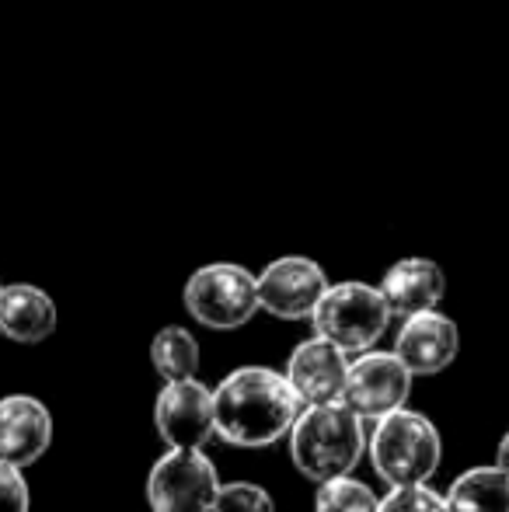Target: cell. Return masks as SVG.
<instances>
[{"mask_svg": "<svg viewBox=\"0 0 509 512\" xmlns=\"http://www.w3.org/2000/svg\"><path fill=\"white\" fill-rule=\"evenodd\" d=\"M304 411L283 370L238 366L213 387V432L241 450H262L290 436Z\"/></svg>", "mask_w": 509, "mask_h": 512, "instance_id": "obj_1", "label": "cell"}, {"mask_svg": "<svg viewBox=\"0 0 509 512\" xmlns=\"http://www.w3.org/2000/svg\"><path fill=\"white\" fill-rule=\"evenodd\" d=\"M363 453H367V425L342 401L304 408L290 429V460L314 485L349 478Z\"/></svg>", "mask_w": 509, "mask_h": 512, "instance_id": "obj_2", "label": "cell"}, {"mask_svg": "<svg viewBox=\"0 0 509 512\" xmlns=\"http://www.w3.org/2000/svg\"><path fill=\"white\" fill-rule=\"evenodd\" d=\"M367 453L374 474L387 488L429 485L443 460V439L433 418L422 411L401 408L377 418L374 432L367 436Z\"/></svg>", "mask_w": 509, "mask_h": 512, "instance_id": "obj_3", "label": "cell"}, {"mask_svg": "<svg viewBox=\"0 0 509 512\" xmlns=\"http://www.w3.org/2000/svg\"><path fill=\"white\" fill-rule=\"evenodd\" d=\"M311 324L314 335L332 342L346 356H363L384 338L391 310L377 286L363 283V279H346V283L328 286L318 310L311 314Z\"/></svg>", "mask_w": 509, "mask_h": 512, "instance_id": "obj_4", "label": "cell"}, {"mask_svg": "<svg viewBox=\"0 0 509 512\" xmlns=\"http://www.w3.org/2000/svg\"><path fill=\"white\" fill-rule=\"evenodd\" d=\"M182 300L203 328H245L258 314V276L238 262H210L189 276Z\"/></svg>", "mask_w": 509, "mask_h": 512, "instance_id": "obj_5", "label": "cell"}, {"mask_svg": "<svg viewBox=\"0 0 509 512\" xmlns=\"http://www.w3.org/2000/svg\"><path fill=\"white\" fill-rule=\"evenodd\" d=\"M217 464L203 450H168L147 474L150 512H213L220 492Z\"/></svg>", "mask_w": 509, "mask_h": 512, "instance_id": "obj_6", "label": "cell"}, {"mask_svg": "<svg viewBox=\"0 0 509 512\" xmlns=\"http://www.w3.org/2000/svg\"><path fill=\"white\" fill-rule=\"evenodd\" d=\"M412 373L405 370L394 352L370 349L349 363L346 387H342V405L367 422V418H384L391 411H401L412 394Z\"/></svg>", "mask_w": 509, "mask_h": 512, "instance_id": "obj_7", "label": "cell"}, {"mask_svg": "<svg viewBox=\"0 0 509 512\" xmlns=\"http://www.w3.org/2000/svg\"><path fill=\"white\" fill-rule=\"evenodd\" d=\"M328 286L332 283L314 258L283 255L265 265L258 276V310L272 314L276 321H311Z\"/></svg>", "mask_w": 509, "mask_h": 512, "instance_id": "obj_8", "label": "cell"}, {"mask_svg": "<svg viewBox=\"0 0 509 512\" xmlns=\"http://www.w3.org/2000/svg\"><path fill=\"white\" fill-rule=\"evenodd\" d=\"M154 425L168 450H203L213 432V387L203 380L164 384L154 401Z\"/></svg>", "mask_w": 509, "mask_h": 512, "instance_id": "obj_9", "label": "cell"}, {"mask_svg": "<svg viewBox=\"0 0 509 512\" xmlns=\"http://www.w3.org/2000/svg\"><path fill=\"white\" fill-rule=\"evenodd\" d=\"M391 352L405 363L412 377H436L461 352V328H457L454 317L440 314V310L415 314L401 321Z\"/></svg>", "mask_w": 509, "mask_h": 512, "instance_id": "obj_10", "label": "cell"}, {"mask_svg": "<svg viewBox=\"0 0 509 512\" xmlns=\"http://www.w3.org/2000/svg\"><path fill=\"white\" fill-rule=\"evenodd\" d=\"M349 373V356L342 349H335L325 338H304L297 342V349L286 359V384L293 387V394L300 398L304 408L314 405H332L342 401V387H346Z\"/></svg>", "mask_w": 509, "mask_h": 512, "instance_id": "obj_11", "label": "cell"}, {"mask_svg": "<svg viewBox=\"0 0 509 512\" xmlns=\"http://www.w3.org/2000/svg\"><path fill=\"white\" fill-rule=\"evenodd\" d=\"M53 443V415L32 394H7L0 398V464L18 471L42 460Z\"/></svg>", "mask_w": 509, "mask_h": 512, "instance_id": "obj_12", "label": "cell"}, {"mask_svg": "<svg viewBox=\"0 0 509 512\" xmlns=\"http://www.w3.org/2000/svg\"><path fill=\"white\" fill-rule=\"evenodd\" d=\"M377 290H381L391 317L408 321V317L429 314V310L440 307V300L447 297V276H443V269L433 258L412 255V258L394 262L391 269L384 272Z\"/></svg>", "mask_w": 509, "mask_h": 512, "instance_id": "obj_13", "label": "cell"}, {"mask_svg": "<svg viewBox=\"0 0 509 512\" xmlns=\"http://www.w3.org/2000/svg\"><path fill=\"white\" fill-rule=\"evenodd\" d=\"M56 331V304L32 283L0 286V335L21 345H39Z\"/></svg>", "mask_w": 509, "mask_h": 512, "instance_id": "obj_14", "label": "cell"}, {"mask_svg": "<svg viewBox=\"0 0 509 512\" xmlns=\"http://www.w3.org/2000/svg\"><path fill=\"white\" fill-rule=\"evenodd\" d=\"M443 506L447 512H509V474L496 464L471 467L450 481Z\"/></svg>", "mask_w": 509, "mask_h": 512, "instance_id": "obj_15", "label": "cell"}, {"mask_svg": "<svg viewBox=\"0 0 509 512\" xmlns=\"http://www.w3.org/2000/svg\"><path fill=\"white\" fill-rule=\"evenodd\" d=\"M150 363L164 377V384H182V380H196L203 352H199V342L189 328L168 324L150 342Z\"/></svg>", "mask_w": 509, "mask_h": 512, "instance_id": "obj_16", "label": "cell"}, {"mask_svg": "<svg viewBox=\"0 0 509 512\" xmlns=\"http://www.w3.org/2000/svg\"><path fill=\"white\" fill-rule=\"evenodd\" d=\"M381 495L360 478H335L318 485L314 492V512H377Z\"/></svg>", "mask_w": 509, "mask_h": 512, "instance_id": "obj_17", "label": "cell"}, {"mask_svg": "<svg viewBox=\"0 0 509 512\" xmlns=\"http://www.w3.org/2000/svg\"><path fill=\"white\" fill-rule=\"evenodd\" d=\"M213 512H276V502L255 481H231V485H220Z\"/></svg>", "mask_w": 509, "mask_h": 512, "instance_id": "obj_18", "label": "cell"}, {"mask_svg": "<svg viewBox=\"0 0 509 512\" xmlns=\"http://www.w3.org/2000/svg\"><path fill=\"white\" fill-rule=\"evenodd\" d=\"M377 512H447V506H443V495L433 492L429 485H412L387 488Z\"/></svg>", "mask_w": 509, "mask_h": 512, "instance_id": "obj_19", "label": "cell"}, {"mask_svg": "<svg viewBox=\"0 0 509 512\" xmlns=\"http://www.w3.org/2000/svg\"><path fill=\"white\" fill-rule=\"evenodd\" d=\"M32 495H28V481L18 467L0 464V512H28Z\"/></svg>", "mask_w": 509, "mask_h": 512, "instance_id": "obj_20", "label": "cell"}, {"mask_svg": "<svg viewBox=\"0 0 509 512\" xmlns=\"http://www.w3.org/2000/svg\"><path fill=\"white\" fill-rule=\"evenodd\" d=\"M496 467L499 471H506L509 474V432L503 439H499V450H496Z\"/></svg>", "mask_w": 509, "mask_h": 512, "instance_id": "obj_21", "label": "cell"}, {"mask_svg": "<svg viewBox=\"0 0 509 512\" xmlns=\"http://www.w3.org/2000/svg\"><path fill=\"white\" fill-rule=\"evenodd\" d=\"M0 286H4V283H0Z\"/></svg>", "mask_w": 509, "mask_h": 512, "instance_id": "obj_22", "label": "cell"}]
</instances>
